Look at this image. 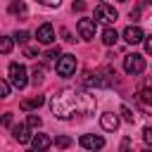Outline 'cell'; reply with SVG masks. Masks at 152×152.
I'll use <instances>...</instances> for the list:
<instances>
[{
	"mask_svg": "<svg viewBox=\"0 0 152 152\" xmlns=\"http://www.w3.org/2000/svg\"><path fill=\"white\" fill-rule=\"evenodd\" d=\"M142 140H145L147 145L152 142V128H150V126H147V128H142Z\"/></svg>",
	"mask_w": 152,
	"mask_h": 152,
	"instance_id": "obj_26",
	"label": "cell"
},
{
	"mask_svg": "<svg viewBox=\"0 0 152 152\" xmlns=\"http://www.w3.org/2000/svg\"><path fill=\"white\" fill-rule=\"evenodd\" d=\"M142 40H145V52H152V40H150V38H147V36H145V38H142Z\"/></svg>",
	"mask_w": 152,
	"mask_h": 152,
	"instance_id": "obj_31",
	"label": "cell"
},
{
	"mask_svg": "<svg viewBox=\"0 0 152 152\" xmlns=\"http://www.w3.org/2000/svg\"><path fill=\"white\" fill-rule=\"evenodd\" d=\"M121 152H133L131 150V138H124L121 140Z\"/></svg>",
	"mask_w": 152,
	"mask_h": 152,
	"instance_id": "obj_28",
	"label": "cell"
},
{
	"mask_svg": "<svg viewBox=\"0 0 152 152\" xmlns=\"http://www.w3.org/2000/svg\"><path fill=\"white\" fill-rule=\"evenodd\" d=\"M71 10H74V12H83V10H86V2H83V0H74Z\"/></svg>",
	"mask_w": 152,
	"mask_h": 152,
	"instance_id": "obj_25",
	"label": "cell"
},
{
	"mask_svg": "<svg viewBox=\"0 0 152 152\" xmlns=\"http://www.w3.org/2000/svg\"><path fill=\"white\" fill-rule=\"evenodd\" d=\"M36 38H38V43H43V45H50V43L55 40V28H52V24H43V26H38V31H36Z\"/></svg>",
	"mask_w": 152,
	"mask_h": 152,
	"instance_id": "obj_7",
	"label": "cell"
},
{
	"mask_svg": "<svg viewBox=\"0 0 152 152\" xmlns=\"http://www.w3.org/2000/svg\"><path fill=\"white\" fill-rule=\"evenodd\" d=\"M74 71H76V55H59V59H57V74L64 76V78H69V76H74Z\"/></svg>",
	"mask_w": 152,
	"mask_h": 152,
	"instance_id": "obj_4",
	"label": "cell"
},
{
	"mask_svg": "<svg viewBox=\"0 0 152 152\" xmlns=\"http://www.w3.org/2000/svg\"><path fill=\"white\" fill-rule=\"evenodd\" d=\"M121 116H124V121H128V124L135 121V116H133V112H131L128 107H121Z\"/></svg>",
	"mask_w": 152,
	"mask_h": 152,
	"instance_id": "obj_24",
	"label": "cell"
},
{
	"mask_svg": "<svg viewBox=\"0 0 152 152\" xmlns=\"http://www.w3.org/2000/svg\"><path fill=\"white\" fill-rule=\"evenodd\" d=\"M55 145L64 150V147H69V145H71V138H66V135H57V138H55Z\"/></svg>",
	"mask_w": 152,
	"mask_h": 152,
	"instance_id": "obj_22",
	"label": "cell"
},
{
	"mask_svg": "<svg viewBox=\"0 0 152 152\" xmlns=\"http://www.w3.org/2000/svg\"><path fill=\"white\" fill-rule=\"evenodd\" d=\"M7 74H10V83L17 88V90H21V88H26V83H28V71H26V66L24 64H19V62H12L10 64V69H7Z\"/></svg>",
	"mask_w": 152,
	"mask_h": 152,
	"instance_id": "obj_2",
	"label": "cell"
},
{
	"mask_svg": "<svg viewBox=\"0 0 152 152\" xmlns=\"http://www.w3.org/2000/svg\"><path fill=\"white\" fill-rule=\"evenodd\" d=\"M5 97H10V83L0 78V100H5Z\"/></svg>",
	"mask_w": 152,
	"mask_h": 152,
	"instance_id": "obj_23",
	"label": "cell"
},
{
	"mask_svg": "<svg viewBox=\"0 0 152 152\" xmlns=\"http://www.w3.org/2000/svg\"><path fill=\"white\" fill-rule=\"evenodd\" d=\"M43 76H45V69H43V66H36V69H33V83H36V86L43 83Z\"/></svg>",
	"mask_w": 152,
	"mask_h": 152,
	"instance_id": "obj_21",
	"label": "cell"
},
{
	"mask_svg": "<svg viewBox=\"0 0 152 152\" xmlns=\"http://www.w3.org/2000/svg\"><path fill=\"white\" fill-rule=\"evenodd\" d=\"M116 40H119V33H116V28L107 26V28L102 31V43H104V45H116Z\"/></svg>",
	"mask_w": 152,
	"mask_h": 152,
	"instance_id": "obj_14",
	"label": "cell"
},
{
	"mask_svg": "<svg viewBox=\"0 0 152 152\" xmlns=\"http://www.w3.org/2000/svg\"><path fill=\"white\" fill-rule=\"evenodd\" d=\"M81 147L83 150H90V152H95V150H102L104 147V138H100V135H93V133H86V135H81Z\"/></svg>",
	"mask_w": 152,
	"mask_h": 152,
	"instance_id": "obj_6",
	"label": "cell"
},
{
	"mask_svg": "<svg viewBox=\"0 0 152 152\" xmlns=\"http://www.w3.org/2000/svg\"><path fill=\"white\" fill-rule=\"evenodd\" d=\"M12 45H14V40L0 33V52H2V55H7V52H12Z\"/></svg>",
	"mask_w": 152,
	"mask_h": 152,
	"instance_id": "obj_16",
	"label": "cell"
},
{
	"mask_svg": "<svg viewBox=\"0 0 152 152\" xmlns=\"http://www.w3.org/2000/svg\"><path fill=\"white\" fill-rule=\"evenodd\" d=\"M100 126H102L104 131H116V128H119V116H116L114 112H107V114L100 116Z\"/></svg>",
	"mask_w": 152,
	"mask_h": 152,
	"instance_id": "obj_10",
	"label": "cell"
},
{
	"mask_svg": "<svg viewBox=\"0 0 152 152\" xmlns=\"http://www.w3.org/2000/svg\"><path fill=\"white\" fill-rule=\"evenodd\" d=\"M138 100H140V102H142V107L147 109V107L152 104V90H150V88H142V90H140V95H138Z\"/></svg>",
	"mask_w": 152,
	"mask_h": 152,
	"instance_id": "obj_15",
	"label": "cell"
},
{
	"mask_svg": "<svg viewBox=\"0 0 152 152\" xmlns=\"http://www.w3.org/2000/svg\"><path fill=\"white\" fill-rule=\"evenodd\" d=\"M0 126H12V114H2L0 116Z\"/></svg>",
	"mask_w": 152,
	"mask_h": 152,
	"instance_id": "obj_27",
	"label": "cell"
},
{
	"mask_svg": "<svg viewBox=\"0 0 152 152\" xmlns=\"http://www.w3.org/2000/svg\"><path fill=\"white\" fill-rule=\"evenodd\" d=\"M12 38H14V40H17V43H21V45H26V43H28V38H31V36H28V31H17V33H14V36H12Z\"/></svg>",
	"mask_w": 152,
	"mask_h": 152,
	"instance_id": "obj_19",
	"label": "cell"
},
{
	"mask_svg": "<svg viewBox=\"0 0 152 152\" xmlns=\"http://www.w3.org/2000/svg\"><path fill=\"white\" fill-rule=\"evenodd\" d=\"M12 135H14V140H17V142H21V145L31 140V133H28V126H26V124L12 126Z\"/></svg>",
	"mask_w": 152,
	"mask_h": 152,
	"instance_id": "obj_11",
	"label": "cell"
},
{
	"mask_svg": "<svg viewBox=\"0 0 152 152\" xmlns=\"http://www.w3.org/2000/svg\"><path fill=\"white\" fill-rule=\"evenodd\" d=\"M124 71L126 74H133V76H138V74H142L145 71V57L142 55H126L124 57Z\"/></svg>",
	"mask_w": 152,
	"mask_h": 152,
	"instance_id": "obj_3",
	"label": "cell"
},
{
	"mask_svg": "<svg viewBox=\"0 0 152 152\" xmlns=\"http://www.w3.org/2000/svg\"><path fill=\"white\" fill-rule=\"evenodd\" d=\"M142 38H145V31H142L140 26H128V28L124 31V40H126V43H131V45L142 43Z\"/></svg>",
	"mask_w": 152,
	"mask_h": 152,
	"instance_id": "obj_8",
	"label": "cell"
},
{
	"mask_svg": "<svg viewBox=\"0 0 152 152\" xmlns=\"http://www.w3.org/2000/svg\"><path fill=\"white\" fill-rule=\"evenodd\" d=\"M97 107L95 97L76 88H64L50 100V109L57 119H71L74 114H93Z\"/></svg>",
	"mask_w": 152,
	"mask_h": 152,
	"instance_id": "obj_1",
	"label": "cell"
},
{
	"mask_svg": "<svg viewBox=\"0 0 152 152\" xmlns=\"http://www.w3.org/2000/svg\"><path fill=\"white\" fill-rule=\"evenodd\" d=\"M140 17V10H131V19H138Z\"/></svg>",
	"mask_w": 152,
	"mask_h": 152,
	"instance_id": "obj_32",
	"label": "cell"
},
{
	"mask_svg": "<svg viewBox=\"0 0 152 152\" xmlns=\"http://www.w3.org/2000/svg\"><path fill=\"white\" fill-rule=\"evenodd\" d=\"M10 12H12V14H26V5H24L21 0H19V2L14 0V2L10 5Z\"/></svg>",
	"mask_w": 152,
	"mask_h": 152,
	"instance_id": "obj_18",
	"label": "cell"
},
{
	"mask_svg": "<svg viewBox=\"0 0 152 152\" xmlns=\"http://www.w3.org/2000/svg\"><path fill=\"white\" fill-rule=\"evenodd\" d=\"M43 102H45V97H43V95H33V97H28V100H24V102H21V109H24V112H31V109L40 107Z\"/></svg>",
	"mask_w": 152,
	"mask_h": 152,
	"instance_id": "obj_13",
	"label": "cell"
},
{
	"mask_svg": "<svg viewBox=\"0 0 152 152\" xmlns=\"http://www.w3.org/2000/svg\"><path fill=\"white\" fill-rule=\"evenodd\" d=\"M26 126H28V128H40V126H43V119H40L38 114H28Z\"/></svg>",
	"mask_w": 152,
	"mask_h": 152,
	"instance_id": "obj_17",
	"label": "cell"
},
{
	"mask_svg": "<svg viewBox=\"0 0 152 152\" xmlns=\"http://www.w3.org/2000/svg\"><path fill=\"white\" fill-rule=\"evenodd\" d=\"M31 142H33V150H38V152H45V150L50 147V138H48L45 133H36V135H31Z\"/></svg>",
	"mask_w": 152,
	"mask_h": 152,
	"instance_id": "obj_12",
	"label": "cell"
},
{
	"mask_svg": "<svg viewBox=\"0 0 152 152\" xmlns=\"http://www.w3.org/2000/svg\"><path fill=\"white\" fill-rule=\"evenodd\" d=\"M119 2H128V0H119Z\"/></svg>",
	"mask_w": 152,
	"mask_h": 152,
	"instance_id": "obj_35",
	"label": "cell"
},
{
	"mask_svg": "<svg viewBox=\"0 0 152 152\" xmlns=\"http://www.w3.org/2000/svg\"><path fill=\"white\" fill-rule=\"evenodd\" d=\"M59 55H62V50H59V45H57V48H50V50H48V52H45L43 57H45L48 62H52V59H57Z\"/></svg>",
	"mask_w": 152,
	"mask_h": 152,
	"instance_id": "obj_20",
	"label": "cell"
},
{
	"mask_svg": "<svg viewBox=\"0 0 152 152\" xmlns=\"http://www.w3.org/2000/svg\"><path fill=\"white\" fill-rule=\"evenodd\" d=\"M26 152H38V150H26Z\"/></svg>",
	"mask_w": 152,
	"mask_h": 152,
	"instance_id": "obj_34",
	"label": "cell"
},
{
	"mask_svg": "<svg viewBox=\"0 0 152 152\" xmlns=\"http://www.w3.org/2000/svg\"><path fill=\"white\" fill-rule=\"evenodd\" d=\"M24 55H26V57H36V55H38V48H26Z\"/></svg>",
	"mask_w": 152,
	"mask_h": 152,
	"instance_id": "obj_30",
	"label": "cell"
},
{
	"mask_svg": "<svg viewBox=\"0 0 152 152\" xmlns=\"http://www.w3.org/2000/svg\"><path fill=\"white\" fill-rule=\"evenodd\" d=\"M38 2H43V5H48V7H59V5H62V0H38Z\"/></svg>",
	"mask_w": 152,
	"mask_h": 152,
	"instance_id": "obj_29",
	"label": "cell"
},
{
	"mask_svg": "<svg viewBox=\"0 0 152 152\" xmlns=\"http://www.w3.org/2000/svg\"><path fill=\"white\" fill-rule=\"evenodd\" d=\"M142 152H150V147H145V150H142Z\"/></svg>",
	"mask_w": 152,
	"mask_h": 152,
	"instance_id": "obj_33",
	"label": "cell"
},
{
	"mask_svg": "<svg viewBox=\"0 0 152 152\" xmlns=\"http://www.w3.org/2000/svg\"><path fill=\"white\" fill-rule=\"evenodd\" d=\"M95 19L97 21H104V24H114L116 19H119V12L114 10V7H109V5H97L95 7Z\"/></svg>",
	"mask_w": 152,
	"mask_h": 152,
	"instance_id": "obj_5",
	"label": "cell"
},
{
	"mask_svg": "<svg viewBox=\"0 0 152 152\" xmlns=\"http://www.w3.org/2000/svg\"><path fill=\"white\" fill-rule=\"evenodd\" d=\"M78 33L83 40H93L95 38V21L93 19H81L78 21Z\"/></svg>",
	"mask_w": 152,
	"mask_h": 152,
	"instance_id": "obj_9",
	"label": "cell"
}]
</instances>
